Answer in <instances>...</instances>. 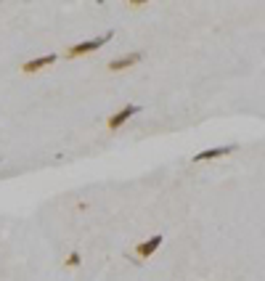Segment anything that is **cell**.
Wrapping results in <instances>:
<instances>
[{
  "mask_svg": "<svg viewBox=\"0 0 265 281\" xmlns=\"http://www.w3.org/2000/svg\"><path fill=\"white\" fill-rule=\"evenodd\" d=\"M233 152H236L233 144H231V146H220V149H207V152H199V154L194 157V162H210V159L228 157V154H233Z\"/></svg>",
  "mask_w": 265,
  "mask_h": 281,
  "instance_id": "obj_2",
  "label": "cell"
},
{
  "mask_svg": "<svg viewBox=\"0 0 265 281\" xmlns=\"http://www.w3.org/2000/svg\"><path fill=\"white\" fill-rule=\"evenodd\" d=\"M53 61H56V56H53V53H48V56H40V59H32V61H27L24 67H22V72H24V74H32V72H37V69H45V67H51Z\"/></svg>",
  "mask_w": 265,
  "mask_h": 281,
  "instance_id": "obj_4",
  "label": "cell"
},
{
  "mask_svg": "<svg viewBox=\"0 0 265 281\" xmlns=\"http://www.w3.org/2000/svg\"><path fill=\"white\" fill-rule=\"evenodd\" d=\"M77 265H80V252H77V249H74V252H72V255H69V257H66V268H77Z\"/></svg>",
  "mask_w": 265,
  "mask_h": 281,
  "instance_id": "obj_7",
  "label": "cell"
},
{
  "mask_svg": "<svg viewBox=\"0 0 265 281\" xmlns=\"http://www.w3.org/2000/svg\"><path fill=\"white\" fill-rule=\"evenodd\" d=\"M136 111H138V106H125V109H119L117 111V114H111L109 117V130H117V127H122V125H125L127 122V119L132 117V114H136Z\"/></svg>",
  "mask_w": 265,
  "mask_h": 281,
  "instance_id": "obj_3",
  "label": "cell"
},
{
  "mask_svg": "<svg viewBox=\"0 0 265 281\" xmlns=\"http://www.w3.org/2000/svg\"><path fill=\"white\" fill-rule=\"evenodd\" d=\"M138 61H141V53H130V56H122V59L109 61V69L119 72V69H127V67H132V64H138Z\"/></svg>",
  "mask_w": 265,
  "mask_h": 281,
  "instance_id": "obj_6",
  "label": "cell"
},
{
  "mask_svg": "<svg viewBox=\"0 0 265 281\" xmlns=\"http://www.w3.org/2000/svg\"><path fill=\"white\" fill-rule=\"evenodd\" d=\"M111 40V32H106V35H101V37H96V40H82V43H77V45H72L69 51H66V59H77V56H82V53H90V51H98L101 45H106Z\"/></svg>",
  "mask_w": 265,
  "mask_h": 281,
  "instance_id": "obj_1",
  "label": "cell"
},
{
  "mask_svg": "<svg viewBox=\"0 0 265 281\" xmlns=\"http://www.w3.org/2000/svg\"><path fill=\"white\" fill-rule=\"evenodd\" d=\"M162 236H159V233H157V236H151L149 241H141V244L136 247V252H138V257H149V255H154V252L159 249V244H162Z\"/></svg>",
  "mask_w": 265,
  "mask_h": 281,
  "instance_id": "obj_5",
  "label": "cell"
}]
</instances>
